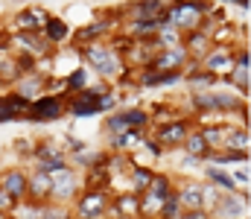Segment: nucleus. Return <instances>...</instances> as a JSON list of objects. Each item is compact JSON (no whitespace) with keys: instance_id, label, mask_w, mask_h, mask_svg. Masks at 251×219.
Segmentation results:
<instances>
[{"instance_id":"1","label":"nucleus","mask_w":251,"mask_h":219,"mask_svg":"<svg viewBox=\"0 0 251 219\" xmlns=\"http://www.w3.org/2000/svg\"><path fill=\"white\" fill-rule=\"evenodd\" d=\"M207 3L201 0H173L170 9H167V24L176 26L178 32H193L201 26L204 15H207Z\"/></svg>"},{"instance_id":"2","label":"nucleus","mask_w":251,"mask_h":219,"mask_svg":"<svg viewBox=\"0 0 251 219\" xmlns=\"http://www.w3.org/2000/svg\"><path fill=\"white\" fill-rule=\"evenodd\" d=\"M82 56L91 62V68L100 73V76H114V73L123 71V56L108 47V44H100V41H88L82 47Z\"/></svg>"},{"instance_id":"3","label":"nucleus","mask_w":251,"mask_h":219,"mask_svg":"<svg viewBox=\"0 0 251 219\" xmlns=\"http://www.w3.org/2000/svg\"><path fill=\"white\" fill-rule=\"evenodd\" d=\"M187 56L190 53L181 47V44H176V47H164L161 53L149 56L146 71H181V68L187 65Z\"/></svg>"},{"instance_id":"4","label":"nucleus","mask_w":251,"mask_h":219,"mask_svg":"<svg viewBox=\"0 0 251 219\" xmlns=\"http://www.w3.org/2000/svg\"><path fill=\"white\" fill-rule=\"evenodd\" d=\"M62 114H64V99L62 97H53V94L29 99V108H26L29 120H56Z\"/></svg>"},{"instance_id":"5","label":"nucleus","mask_w":251,"mask_h":219,"mask_svg":"<svg viewBox=\"0 0 251 219\" xmlns=\"http://www.w3.org/2000/svg\"><path fill=\"white\" fill-rule=\"evenodd\" d=\"M193 108H199V111H240V97H234V94H193Z\"/></svg>"},{"instance_id":"6","label":"nucleus","mask_w":251,"mask_h":219,"mask_svg":"<svg viewBox=\"0 0 251 219\" xmlns=\"http://www.w3.org/2000/svg\"><path fill=\"white\" fill-rule=\"evenodd\" d=\"M149 123V114L143 108H126V111H117L105 120V129L114 135V132H126V129H140Z\"/></svg>"},{"instance_id":"7","label":"nucleus","mask_w":251,"mask_h":219,"mask_svg":"<svg viewBox=\"0 0 251 219\" xmlns=\"http://www.w3.org/2000/svg\"><path fill=\"white\" fill-rule=\"evenodd\" d=\"M76 196V175L62 167V170H56L53 175H50V199H59V202H67V199H73Z\"/></svg>"},{"instance_id":"8","label":"nucleus","mask_w":251,"mask_h":219,"mask_svg":"<svg viewBox=\"0 0 251 219\" xmlns=\"http://www.w3.org/2000/svg\"><path fill=\"white\" fill-rule=\"evenodd\" d=\"M173 0H137L128 6V18H155L161 21V26L167 24V9Z\"/></svg>"},{"instance_id":"9","label":"nucleus","mask_w":251,"mask_h":219,"mask_svg":"<svg viewBox=\"0 0 251 219\" xmlns=\"http://www.w3.org/2000/svg\"><path fill=\"white\" fill-rule=\"evenodd\" d=\"M12 44L15 47H21V53H26V56H44L47 50H50V41L41 35V32H29V29H21L15 38H12Z\"/></svg>"},{"instance_id":"10","label":"nucleus","mask_w":251,"mask_h":219,"mask_svg":"<svg viewBox=\"0 0 251 219\" xmlns=\"http://www.w3.org/2000/svg\"><path fill=\"white\" fill-rule=\"evenodd\" d=\"M201 62H204V65H201L204 71H210V73H216V76H219V73L231 71L234 56H231V50H228V47H222V44H219V47H210V50L201 56Z\"/></svg>"},{"instance_id":"11","label":"nucleus","mask_w":251,"mask_h":219,"mask_svg":"<svg viewBox=\"0 0 251 219\" xmlns=\"http://www.w3.org/2000/svg\"><path fill=\"white\" fill-rule=\"evenodd\" d=\"M114 26V18H102V21H91L88 26H82V29H76V44H88V41H97V38H102L108 29Z\"/></svg>"},{"instance_id":"12","label":"nucleus","mask_w":251,"mask_h":219,"mask_svg":"<svg viewBox=\"0 0 251 219\" xmlns=\"http://www.w3.org/2000/svg\"><path fill=\"white\" fill-rule=\"evenodd\" d=\"M210 47H213V38H210V32H204V29L199 26V29H193V32L187 35V47H184V50H187V53H193L196 59H201V56H204Z\"/></svg>"},{"instance_id":"13","label":"nucleus","mask_w":251,"mask_h":219,"mask_svg":"<svg viewBox=\"0 0 251 219\" xmlns=\"http://www.w3.org/2000/svg\"><path fill=\"white\" fill-rule=\"evenodd\" d=\"M181 79V71H143L140 85L143 88H161V85H173Z\"/></svg>"},{"instance_id":"14","label":"nucleus","mask_w":251,"mask_h":219,"mask_svg":"<svg viewBox=\"0 0 251 219\" xmlns=\"http://www.w3.org/2000/svg\"><path fill=\"white\" fill-rule=\"evenodd\" d=\"M44 38H47L50 44H64V41L70 38L67 21H62V18H47V21H44Z\"/></svg>"},{"instance_id":"15","label":"nucleus","mask_w":251,"mask_h":219,"mask_svg":"<svg viewBox=\"0 0 251 219\" xmlns=\"http://www.w3.org/2000/svg\"><path fill=\"white\" fill-rule=\"evenodd\" d=\"M21 85H18V94L21 97H26V99H35L38 97V91L44 88V79L38 76L35 71H29V73H21V76H15Z\"/></svg>"},{"instance_id":"16","label":"nucleus","mask_w":251,"mask_h":219,"mask_svg":"<svg viewBox=\"0 0 251 219\" xmlns=\"http://www.w3.org/2000/svg\"><path fill=\"white\" fill-rule=\"evenodd\" d=\"M102 208H105V196H102V193H88V196L79 202V217H85V219H100Z\"/></svg>"},{"instance_id":"17","label":"nucleus","mask_w":251,"mask_h":219,"mask_svg":"<svg viewBox=\"0 0 251 219\" xmlns=\"http://www.w3.org/2000/svg\"><path fill=\"white\" fill-rule=\"evenodd\" d=\"M190 132V123H184V120H178V123H170V126H164L161 132H158V141H164V144H181L184 138H187Z\"/></svg>"},{"instance_id":"18","label":"nucleus","mask_w":251,"mask_h":219,"mask_svg":"<svg viewBox=\"0 0 251 219\" xmlns=\"http://www.w3.org/2000/svg\"><path fill=\"white\" fill-rule=\"evenodd\" d=\"M178 202H181V208H187V211L204 208V190H201V187H193V184H187V187L178 193Z\"/></svg>"},{"instance_id":"19","label":"nucleus","mask_w":251,"mask_h":219,"mask_svg":"<svg viewBox=\"0 0 251 219\" xmlns=\"http://www.w3.org/2000/svg\"><path fill=\"white\" fill-rule=\"evenodd\" d=\"M26 190L32 193V199H50V175L38 172V175L26 178Z\"/></svg>"},{"instance_id":"20","label":"nucleus","mask_w":251,"mask_h":219,"mask_svg":"<svg viewBox=\"0 0 251 219\" xmlns=\"http://www.w3.org/2000/svg\"><path fill=\"white\" fill-rule=\"evenodd\" d=\"M3 190H6L12 199H21V196L26 193V175H21V172H9V175L3 178Z\"/></svg>"},{"instance_id":"21","label":"nucleus","mask_w":251,"mask_h":219,"mask_svg":"<svg viewBox=\"0 0 251 219\" xmlns=\"http://www.w3.org/2000/svg\"><path fill=\"white\" fill-rule=\"evenodd\" d=\"M44 12H38V9H32V12H21L18 15V26L21 29H29V32H38L41 26H44Z\"/></svg>"},{"instance_id":"22","label":"nucleus","mask_w":251,"mask_h":219,"mask_svg":"<svg viewBox=\"0 0 251 219\" xmlns=\"http://www.w3.org/2000/svg\"><path fill=\"white\" fill-rule=\"evenodd\" d=\"M249 68H251V65H240V62H234V65H231V85H237L243 94H249V85H251Z\"/></svg>"},{"instance_id":"23","label":"nucleus","mask_w":251,"mask_h":219,"mask_svg":"<svg viewBox=\"0 0 251 219\" xmlns=\"http://www.w3.org/2000/svg\"><path fill=\"white\" fill-rule=\"evenodd\" d=\"M222 138L228 141V149H249V132L246 129H225Z\"/></svg>"},{"instance_id":"24","label":"nucleus","mask_w":251,"mask_h":219,"mask_svg":"<svg viewBox=\"0 0 251 219\" xmlns=\"http://www.w3.org/2000/svg\"><path fill=\"white\" fill-rule=\"evenodd\" d=\"M246 202H249V196H243V202L240 199H225V202H216V205H219V214L240 219V214H246Z\"/></svg>"},{"instance_id":"25","label":"nucleus","mask_w":251,"mask_h":219,"mask_svg":"<svg viewBox=\"0 0 251 219\" xmlns=\"http://www.w3.org/2000/svg\"><path fill=\"white\" fill-rule=\"evenodd\" d=\"M187 79H190V85H193V88H210V85H216V79H219V76H216V73H210V71H199V68H193Z\"/></svg>"},{"instance_id":"26","label":"nucleus","mask_w":251,"mask_h":219,"mask_svg":"<svg viewBox=\"0 0 251 219\" xmlns=\"http://www.w3.org/2000/svg\"><path fill=\"white\" fill-rule=\"evenodd\" d=\"M207 178H210V181H213L216 187L228 190V193H231V190H237V181H234V175H228L225 170H216V167H213V170L207 172Z\"/></svg>"},{"instance_id":"27","label":"nucleus","mask_w":251,"mask_h":219,"mask_svg":"<svg viewBox=\"0 0 251 219\" xmlns=\"http://www.w3.org/2000/svg\"><path fill=\"white\" fill-rule=\"evenodd\" d=\"M184 144H187V149L193 152V155H196V158H204V152L210 149V146H207V141L201 138V132H187Z\"/></svg>"},{"instance_id":"28","label":"nucleus","mask_w":251,"mask_h":219,"mask_svg":"<svg viewBox=\"0 0 251 219\" xmlns=\"http://www.w3.org/2000/svg\"><path fill=\"white\" fill-rule=\"evenodd\" d=\"M85 85H88V71H85V68H76V71H73L70 76H67V79H64V88H67L70 94L82 91Z\"/></svg>"},{"instance_id":"29","label":"nucleus","mask_w":251,"mask_h":219,"mask_svg":"<svg viewBox=\"0 0 251 219\" xmlns=\"http://www.w3.org/2000/svg\"><path fill=\"white\" fill-rule=\"evenodd\" d=\"M161 217L164 219H178L181 217V202H178V196H167V199L161 202Z\"/></svg>"},{"instance_id":"30","label":"nucleus","mask_w":251,"mask_h":219,"mask_svg":"<svg viewBox=\"0 0 251 219\" xmlns=\"http://www.w3.org/2000/svg\"><path fill=\"white\" fill-rule=\"evenodd\" d=\"M222 132H225V129H204V132H201V138H204V141H207V146H219L222 144Z\"/></svg>"},{"instance_id":"31","label":"nucleus","mask_w":251,"mask_h":219,"mask_svg":"<svg viewBox=\"0 0 251 219\" xmlns=\"http://www.w3.org/2000/svg\"><path fill=\"white\" fill-rule=\"evenodd\" d=\"M149 181H152V172H149V170H134V184H137V190L149 187Z\"/></svg>"},{"instance_id":"32","label":"nucleus","mask_w":251,"mask_h":219,"mask_svg":"<svg viewBox=\"0 0 251 219\" xmlns=\"http://www.w3.org/2000/svg\"><path fill=\"white\" fill-rule=\"evenodd\" d=\"M9 120H18V114L9 108V102H6V97H0V123H9Z\"/></svg>"},{"instance_id":"33","label":"nucleus","mask_w":251,"mask_h":219,"mask_svg":"<svg viewBox=\"0 0 251 219\" xmlns=\"http://www.w3.org/2000/svg\"><path fill=\"white\" fill-rule=\"evenodd\" d=\"M234 181L237 184H249V170H237L234 172Z\"/></svg>"},{"instance_id":"34","label":"nucleus","mask_w":251,"mask_h":219,"mask_svg":"<svg viewBox=\"0 0 251 219\" xmlns=\"http://www.w3.org/2000/svg\"><path fill=\"white\" fill-rule=\"evenodd\" d=\"M12 202H15V199H12V196H9V193L3 190V193H0V208H9Z\"/></svg>"},{"instance_id":"35","label":"nucleus","mask_w":251,"mask_h":219,"mask_svg":"<svg viewBox=\"0 0 251 219\" xmlns=\"http://www.w3.org/2000/svg\"><path fill=\"white\" fill-rule=\"evenodd\" d=\"M234 3H237V6H240L243 12H249V0H234Z\"/></svg>"},{"instance_id":"36","label":"nucleus","mask_w":251,"mask_h":219,"mask_svg":"<svg viewBox=\"0 0 251 219\" xmlns=\"http://www.w3.org/2000/svg\"><path fill=\"white\" fill-rule=\"evenodd\" d=\"M6 44H9V41H6V38H3V35H0V47H6Z\"/></svg>"}]
</instances>
